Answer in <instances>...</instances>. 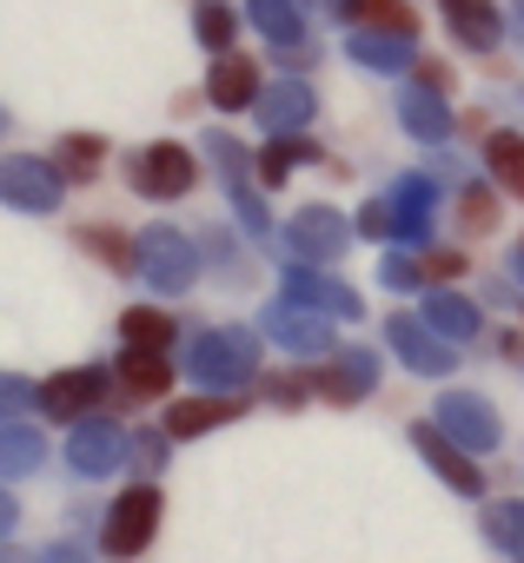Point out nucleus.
<instances>
[{
    "mask_svg": "<svg viewBox=\"0 0 524 563\" xmlns=\"http://www.w3.org/2000/svg\"><path fill=\"white\" fill-rule=\"evenodd\" d=\"M245 14H252V27L266 34L273 47L299 54V41H306V21H299V8H293V0H245Z\"/></svg>",
    "mask_w": 524,
    "mask_h": 563,
    "instance_id": "nucleus-22",
    "label": "nucleus"
},
{
    "mask_svg": "<svg viewBox=\"0 0 524 563\" xmlns=\"http://www.w3.org/2000/svg\"><path fill=\"white\" fill-rule=\"evenodd\" d=\"M306 391H313V385H299V378H273V398H280V405H299Z\"/></svg>",
    "mask_w": 524,
    "mask_h": 563,
    "instance_id": "nucleus-41",
    "label": "nucleus"
},
{
    "mask_svg": "<svg viewBox=\"0 0 524 563\" xmlns=\"http://www.w3.org/2000/svg\"><path fill=\"white\" fill-rule=\"evenodd\" d=\"M484 166H491V179H498L504 192L524 199V133H491V140H484Z\"/></svg>",
    "mask_w": 524,
    "mask_h": 563,
    "instance_id": "nucleus-27",
    "label": "nucleus"
},
{
    "mask_svg": "<svg viewBox=\"0 0 524 563\" xmlns=\"http://www.w3.org/2000/svg\"><path fill=\"white\" fill-rule=\"evenodd\" d=\"M226 418H239V398L226 391V398H179V405H166V438H193V431H212V424H226Z\"/></svg>",
    "mask_w": 524,
    "mask_h": 563,
    "instance_id": "nucleus-21",
    "label": "nucleus"
},
{
    "mask_svg": "<svg viewBox=\"0 0 524 563\" xmlns=\"http://www.w3.org/2000/svg\"><path fill=\"white\" fill-rule=\"evenodd\" d=\"M133 444H140L133 457H140L146 471H153V464H166V444H160V431H146V438H133Z\"/></svg>",
    "mask_w": 524,
    "mask_h": 563,
    "instance_id": "nucleus-39",
    "label": "nucleus"
},
{
    "mask_svg": "<svg viewBox=\"0 0 524 563\" xmlns=\"http://www.w3.org/2000/svg\"><path fill=\"white\" fill-rule=\"evenodd\" d=\"M41 457H47L41 431H28V424H0V477H28V471H41Z\"/></svg>",
    "mask_w": 524,
    "mask_h": 563,
    "instance_id": "nucleus-26",
    "label": "nucleus"
},
{
    "mask_svg": "<svg viewBox=\"0 0 524 563\" xmlns=\"http://www.w3.org/2000/svg\"><path fill=\"white\" fill-rule=\"evenodd\" d=\"M484 530H491L504 550H517V556H524V504H498V510L484 517Z\"/></svg>",
    "mask_w": 524,
    "mask_h": 563,
    "instance_id": "nucleus-33",
    "label": "nucleus"
},
{
    "mask_svg": "<svg viewBox=\"0 0 524 563\" xmlns=\"http://www.w3.org/2000/svg\"><path fill=\"white\" fill-rule=\"evenodd\" d=\"M0 199L21 212H54L61 206V166L34 159V153H8L0 159Z\"/></svg>",
    "mask_w": 524,
    "mask_h": 563,
    "instance_id": "nucleus-4",
    "label": "nucleus"
},
{
    "mask_svg": "<svg viewBox=\"0 0 524 563\" xmlns=\"http://www.w3.org/2000/svg\"><path fill=\"white\" fill-rule=\"evenodd\" d=\"M186 372H193L206 391H239V385L259 372V339H252V332H206V339H193Z\"/></svg>",
    "mask_w": 524,
    "mask_h": 563,
    "instance_id": "nucleus-1",
    "label": "nucleus"
},
{
    "mask_svg": "<svg viewBox=\"0 0 524 563\" xmlns=\"http://www.w3.org/2000/svg\"><path fill=\"white\" fill-rule=\"evenodd\" d=\"M252 113H259V126H266V133H299L306 120H313V87L299 80V74H286V80H273L266 93H259L252 100Z\"/></svg>",
    "mask_w": 524,
    "mask_h": 563,
    "instance_id": "nucleus-14",
    "label": "nucleus"
},
{
    "mask_svg": "<svg viewBox=\"0 0 524 563\" xmlns=\"http://www.w3.org/2000/svg\"><path fill=\"white\" fill-rule=\"evenodd\" d=\"M14 530V497H0V537Z\"/></svg>",
    "mask_w": 524,
    "mask_h": 563,
    "instance_id": "nucleus-44",
    "label": "nucleus"
},
{
    "mask_svg": "<svg viewBox=\"0 0 524 563\" xmlns=\"http://www.w3.org/2000/svg\"><path fill=\"white\" fill-rule=\"evenodd\" d=\"M346 239H352V232H346V219H339V212H326V206H306V212L286 225V245H293L306 265H313V258H319V265H326V258H339V252H346Z\"/></svg>",
    "mask_w": 524,
    "mask_h": 563,
    "instance_id": "nucleus-15",
    "label": "nucleus"
},
{
    "mask_svg": "<svg viewBox=\"0 0 524 563\" xmlns=\"http://www.w3.org/2000/svg\"><path fill=\"white\" fill-rule=\"evenodd\" d=\"M120 339H127V345H140V352H166L173 319H166L160 306H133V312H120Z\"/></svg>",
    "mask_w": 524,
    "mask_h": 563,
    "instance_id": "nucleus-28",
    "label": "nucleus"
},
{
    "mask_svg": "<svg viewBox=\"0 0 524 563\" xmlns=\"http://www.w3.org/2000/svg\"><path fill=\"white\" fill-rule=\"evenodd\" d=\"M67 464H74L80 477H107V471H120V464H127V431L107 424V418H80L74 438H67Z\"/></svg>",
    "mask_w": 524,
    "mask_h": 563,
    "instance_id": "nucleus-8",
    "label": "nucleus"
},
{
    "mask_svg": "<svg viewBox=\"0 0 524 563\" xmlns=\"http://www.w3.org/2000/svg\"><path fill=\"white\" fill-rule=\"evenodd\" d=\"M372 385H379V358H372L365 345H352V352H332V358L313 372V391H326L332 405H359Z\"/></svg>",
    "mask_w": 524,
    "mask_h": 563,
    "instance_id": "nucleus-10",
    "label": "nucleus"
},
{
    "mask_svg": "<svg viewBox=\"0 0 524 563\" xmlns=\"http://www.w3.org/2000/svg\"><path fill=\"white\" fill-rule=\"evenodd\" d=\"M232 8H226V0H199V8H193V34L206 41V47H232Z\"/></svg>",
    "mask_w": 524,
    "mask_h": 563,
    "instance_id": "nucleus-31",
    "label": "nucleus"
},
{
    "mask_svg": "<svg viewBox=\"0 0 524 563\" xmlns=\"http://www.w3.org/2000/svg\"><path fill=\"white\" fill-rule=\"evenodd\" d=\"M438 8H445V27H451V41L458 47H471V54H491L498 47V8H491V0H438Z\"/></svg>",
    "mask_w": 524,
    "mask_h": 563,
    "instance_id": "nucleus-17",
    "label": "nucleus"
},
{
    "mask_svg": "<svg viewBox=\"0 0 524 563\" xmlns=\"http://www.w3.org/2000/svg\"><path fill=\"white\" fill-rule=\"evenodd\" d=\"M412 444H418V457L451 484V490H465V497H484V477H478V457L445 431V424H412Z\"/></svg>",
    "mask_w": 524,
    "mask_h": 563,
    "instance_id": "nucleus-6",
    "label": "nucleus"
},
{
    "mask_svg": "<svg viewBox=\"0 0 524 563\" xmlns=\"http://www.w3.org/2000/svg\"><path fill=\"white\" fill-rule=\"evenodd\" d=\"M306 8H319V14H339V21H346V14H352V0H306Z\"/></svg>",
    "mask_w": 524,
    "mask_h": 563,
    "instance_id": "nucleus-42",
    "label": "nucleus"
},
{
    "mask_svg": "<svg viewBox=\"0 0 524 563\" xmlns=\"http://www.w3.org/2000/svg\"><path fill=\"white\" fill-rule=\"evenodd\" d=\"M41 391L28 385V378H14V372H0V418H14V411H28Z\"/></svg>",
    "mask_w": 524,
    "mask_h": 563,
    "instance_id": "nucleus-36",
    "label": "nucleus"
},
{
    "mask_svg": "<svg viewBox=\"0 0 524 563\" xmlns=\"http://www.w3.org/2000/svg\"><path fill=\"white\" fill-rule=\"evenodd\" d=\"M451 272H458V252H432L425 258V278H451Z\"/></svg>",
    "mask_w": 524,
    "mask_h": 563,
    "instance_id": "nucleus-40",
    "label": "nucleus"
},
{
    "mask_svg": "<svg viewBox=\"0 0 524 563\" xmlns=\"http://www.w3.org/2000/svg\"><path fill=\"white\" fill-rule=\"evenodd\" d=\"M113 385H127V398H160V391L173 385V365H166V352L127 345V358L113 365Z\"/></svg>",
    "mask_w": 524,
    "mask_h": 563,
    "instance_id": "nucleus-20",
    "label": "nucleus"
},
{
    "mask_svg": "<svg viewBox=\"0 0 524 563\" xmlns=\"http://www.w3.org/2000/svg\"><path fill=\"white\" fill-rule=\"evenodd\" d=\"M517 21H524V0H517Z\"/></svg>",
    "mask_w": 524,
    "mask_h": 563,
    "instance_id": "nucleus-45",
    "label": "nucleus"
},
{
    "mask_svg": "<svg viewBox=\"0 0 524 563\" xmlns=\"http://www.w3.org/2000/svg\"><path fill=\"white\" fill-rule=\"evenodd\" d=\"M346 21H359L372 34H412V8H405V0H352Z\"/></svg>",
    "mask_w": 524,
    "mask_h": 563,
    "instance_id": "nucleus-29",
    "label": "nucleus"
},
{
    "mask_svg": "<svg viewBox=\"0 0 524 563\" xmlns=\"http://www.w3.org/2000/svg\"><path fill=\"white\" fill-rule=\"evenodd\" d=\"M286 299L306 306V312H326V319H359V292L339 286V278H326L319 265H293L286 272Z\"/></svg>",
    "mask_w": 524,
    "mask_h": 563,
    "instance_id": "nucleus-11",
    "label": "nucleus"
},
{
    "mask_svg": "<svg viewBox=\"0 0 524 563\" xmlns=\"http://www.w3.org/2000/svg\"><path fill=\"white\" fill-rule=\"evenodd\" d=\"M153 530H160V490H153V484H133V490L113 497L107 530H100V550H107V556H140V550L153 543Z\"/></svg>",
    "mask_w": 524,
    "mask_h": 563,
    "instance_id": "nucleus-3",
    "label": "nucleus"
},
{
    "mask_svg": "<svg viewBox=\"0 0 524 563\" xmlns=\"http://www.w3.org/2000/svg\"><path fill=\"white\" fill-rule=\"evenodd\" d=\"M438 424H445L471 457L498 444V411H491L484 398H471V391H445V398H438Z\"/></svg>",
    "mask_w": 524,
    "mask_h": 563,
    "instance_id": "nucleus-13",
    "label": "nucleus"
},
{
    "mask_svg": "<svg viewBox=\"0 0 524 563\" xmlns=\"http://www.w3.org/2000/svg\"><path fill=\"white\" fill-rule=\"evenodd\" d=\"M359 232H365V239H399L392 199H365V212H359Z\"/></svg>",
    "mask_w": 524,
    "mask_h": 563,
    "instance_id": "nucleus-35",
    "label": "nucleus"
},
{
    "mask_svg": "<svg viewBox=\"0 0 524 563\" xmlns=\"http://www.w3.org/2000/svg\"><path fill=\"white\" fill-rule=\"evenodd\" d=\"M491 212H498V206H491L484 192H465V225H491Z\"/></svg>",
    "mask_w": 524,
    "mask_h": 563,
    "instance_id": "nucleus-38",
    "label": "nucleus"
},
{
    "mask_svg": "<svg viewBox=\"0 0 524 563\" xmlns=\"http://www.w3.org/2000/svg\"><path fill=\"white\" fill-rule=\"evenodd\" d=\"M212 159H219V173H226V192H232V212L245 219V232L252 239H266V199H259V166L245 159V146L239 140H226V133H212Z\"/></svg>",
    "mask_w": 524,
    "mask_h": 563,
    "instance_id": "nucleus-5",
    "label": "nucleus"
},
{
    "mask_svg": "<svg viewBox=\"0 0 524 563\" xmlns=\"http://www.w3.org/2000/svg\"><path fill=\"white\" fill-rule=\"evenodd\" d=\"M293 159H313V146H306V140H299V133H286V140H273V146H266V153H259V159H252V166H259V179H266V186H280V179H286V166H293Z\"/></svg>",
    "mask_w": 524,
    "mask_h": 563,
    "instance_id": "nucleus-32",
    "label": "nucleus"
},
{
    "mask_svg": "<svg viewBox=\"0 0 524 563\" xmlns=\"http://www.w3.org/2000/svg\"><path fill=\"white\" fill-rule=\"evenodd\" d=\"M100 140L94 133H74V140H61V153H54V166H61V179H87L94 166H100Z\"/></svg>",
    "mask_w": 524,
    "mask_h": 563,
    "instance_id": "nucleus-30",
    "label": "nucleus"
},
{
    "mask_svg": "<svg viewBox=\"0 0 524 563\" xmlns=\"http://www.w3.org/2000/svg\"><path fill=\"white\" fill-rule=\"evenodd\" d=\"M412 34H372V27H359L352 34V60L359 67H372V74H399V67H412Z\"/></svg>",
    "mask_w": 524,
    "mask_h": 563,
    "instance_id": "nucleus-23",
    "label": "nucleus"
},
{
    "mask_svg": "<svg viewBox=\"0 0 524 563\" xmlns=\"http://www.w3.org/2000/svg\"><path fill=\"white\" fill-rule=\"evenodd\" d=\"M206 100H212L219 113L252 107V100H259V67H252V60H239V54H226V60L212 67V80H206Z\"/></svg>",
    "mask_w": 524,
    "mask_h": 563,
    "instance_id": "nucleus-18",
    "label": "nucleus"
},
{
    "mask_svg": "<svg viewBox=\"0 0 524 563\" xmlns=\"http://www.w3.org/2000/svg\"><path fill=\"white\" fill-rule=\"evenodd\" d=\"M113 378H107V365H80V372H61V378H47L41 385V405L54 411V418H67V424H80L94 405H100V391H107Z\"/></svg>",
    "mask_w": 524,
    "mask_h": 563,
    "instance_id": "nucleus-12",
    "label": "nucleus"
},
{
    "mask_svg": "<svg viewBox=\"0 0 524 563\" xmlns=\"http://www.w3.org/2000/svg\"><path fill=\"white\" fill-rule=\"evenodd\" d=\"M385 339L399 345V358H405L412 372H432V378L451 372V345H438V332H432L425 319H405V312H399V319L385 325Z\"/></svg>",
    "mask_w": 524,
    "mask_h": 563,
    "instance_id": "nucleus-16",
    "label": "nucleus"
},
{
    "mask_svg": "<svg viewBox=\"0 0 524 563\" xmlns=\"http://www.w3.org/2000/svg\"><path fill=\"white\" fill-rule=\"evenodd\" d=\"M379 278H385V286H392V292H412V286H425V265H418V258H405V252H392Z\"/></svg>",
    "mask_w": 524,
    "mask_h": 563,
    "instance_id": "nucleus-34",
    "label": "nucleus"
},
{
    "mask_svg": "<svg viewBox=\"0 0 524 563\" xmlns=\"http://www.w3.org/2000/svg\"><path fill=\"white\" fill-rule=\"evenodd\" d=\"M266 339L273 345H286V352H332V319L326 312H306V306H293V299H280V306H266Z\"/></svg>",
    "mask_w": 524,
    "mask_h": 563,
    "instance_id": "nucleus-9",
    "label": "nucleus"
},
{
    "mask_svg": "<svg viewBox=\"0 0 524 563\" xmlns=\"http://www.w3.org/2000/svg\"><path fill=\"white\" fill-rule=\"evenodd\" d=\"M432 179L425 173H405L399 186H392V219H399V239H425L432 232Z\"/></svg>",
    "mask_w": 524,
    "mask_h": 563,
    "instance_id": "nucleus-19",
    "label": "nucleus"
},
{
    "mask_svg": "<svg viewBox=\"0 0 524 563\" xmlns=\"http://www.w3.org/2000/svg\"><path fill=\"white\" fill-rule=\"evenodd\" d=\"M41 563H87V556H80V550H67V543H61V550H47V556H41Z\"/></svg>",
    "mask_w": 524,
    "mask_h": 563,
    "instance_id": "nucleus-43",
    "label": "nucleus"
},
{
    "mask_svg": "<svg viewBox=\"0 0 524 563\" xmlns=\"http://www.w3.org/2000/svg\"><path fill=\"white\" fill-rule=\"evenodd\" d=\"M425 325H432L438 339H478V306L438 286V292H425Z\"/></svg>",
    "mask_w": 524,
    "mask_h": 563,
    "instance_id": "nucleus-25",
    "label": "nucleus"
},
{
    "mask_svg": "<svg viewBox=\"0 0 524 563\" xmlns=\"http://www.w3.org/2000/svg\"><path fill=\"white\" fill-rule=\"evenodd\" d=\"M399 120H405V133H418V140H445V133H451V113H445L438 87H405V93H399Z\"/></svg>",
    "mask_w": 524,
    "mask_h": 563,
    "instance_id": "nucleus-24",
    "label": "nucleus"
},
{
    "mask_svg": "<svg viewBox=\"0 0 524 563\" xmlns=\"http://www.w3.org/2000/svg\"><path fill=\"white\" fill-rule=\"evenodd\" d=\"M140 272H146V286H160V292H193L199 286V252H193V239L186 232H173V225H153V232H140Z\"/></svg>",
    "mask_w": 524,
    "mask_h": 563,
    "instance_id": "nucleus-2",
    "label": "nucleus"
},
{
    "mask_svg": "<svg viewBox=\"0 0 524 563\" xmlns=\"http://www.w3.org/2000/svg\"><path fill=\"white\" fill-rule=\"evenodd\" d=\"M87 245H94V252H100L107 265H127V245H120V239H113L107 225H87Z\"/></svg>",
    "mask_w": 524,
    "mask_h": 563,
    "instance_id": "nucleus-37",
    "label": "nucleus"
},
{
    "mask_svg": "<svg viewBox=\"0 0 524 563\" xmlns=\"http://www.w3.org/2000/svg\"><path fill=\"white\" fill-rule=\"evenodd\" d=\"M133 186H140L146 199H179V192L193 186V153L173 146V140L140 146V153H133Z\"/></svg>",
    "mask_w": 524,
    "mask_h": 563,
    "instance_id": "nucleus-7",
    "label": "nucleus"
}]
</instances>
